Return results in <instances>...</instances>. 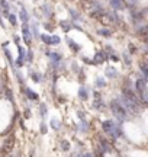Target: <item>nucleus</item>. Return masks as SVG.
<instances>
[{"instance_id": "1", "label": "nucleus", "mask_w": 148, "mask_h": 157, "mask_svg": "<svg viewBox=\"0 0 148 157\" xmlns=\"http://www.w3.org/2000/svg\"><path fill=\"white\" fill-rule=\"evenodd\" d=\"M102 128H103V131H105V132H106L111 138H113V140L119 138V137H121V134H122V131H121V125L115 124V122H113V121H111V119L103 121Z\"/></svg>"}, {"instance_id": "2", "label": "nucleus", "mask_w": 148, "mask_h": 157, "mask_svg": "<svg viewBox=\"0 0 148 157\" xmlns=\"http://www.w3.org/2000/svg\"><path fill=\"white\" fill-rule=\"evenodd\" d=\"M109 106H111L112 114L115 115L116 119H119L121 122H122V121H125V119H128V114H129V112L125 109V106H123L119 100H111Z\"/></svg>"}, {"instance_id": "3", "label": "nucleus", "mask_w": 148, "mask_h": 157, "mask_svg": "<svg viewBox=\"0 0 148 157\" xmlns=\"http://www.w3.org/2000/svg\"><path fill=\"white\" fill-rule=\"evenodd\" d=\"M134 89L138 95V98L141 99V102H144L145 99L148 98V90H147V80L142 77L141 74L137 77L135 83H134Z\"/></svg>"}, {"instance_id": "4", "label": "nucleus", "mask_w": 148, "mask_h": 157, "mask_svg": "<svg viewBox=\"0 0 148 157\" xmlns=\"http://www.w3.org/2000/svg\"><path fill=\"white\" fill-rule=\"evenodd\" d=\"M13 144H15V135L10 134V135L6 137V140L3 141V146H1V149H0V154H1V156L9 154V153L12 151V149H13Z\"/></svg>"}, {"instance_id": "5", "label": "nucleus", "mask_w": 148, "mask_h": 157, "mask_svg": "<svg viewBox=\"0 0 148 157\" xmlns=\"http://www.w3.org/2000/svg\"><path fill=\"white\" fill-rule=\"evenodd\" d=\"M145 15H147V9H142V10L141 9H131V19H132L134 23L141 25V22L144 21Z\"/></svg>"}, {"instance_id": "6", "label": "nucleus", "mask_w": 148, "mask_h": 157, "mask_svg": "<svg viewBox=\"0 0 148 157\" xmlns=\"http://www.w3.org/2000/svg\"><path fill=\"white\" fill-rule=\"evenodd\" d=\"M22 37H23V41L26 45H31L32 42V32H31V26L29 23H22Z\"/></svg>"}, {"instance_id": "7", "label": "nucleus", "mask_w": 148, "mask_h": 157, "mask_svg": "<svg viewBox=\"0 0 148 157\" xmlns=\"http://www.w3.org/2000/svg\"><path fill=\"white\" fill-rule=\"evenodd\" d=\"M106 60H109V54H108L105 50H100V51H97V52L94 54V58H93V61L96 63V66H97V64H102V63H105Z\"/></svg>"}, {"instance_id": "8", "label": "nucleus", "mask_w": 148, "mask_h": 157, "mask_svg": "<svg viewBox=\"0 0 148 157\" xmlns=\"http://www.w3.org/2000/svg\"><path fill=\"white\" fill-rule=\"evenodd\" d=\"M135 34H137V35H140V37L148 38V23H144V25H138V26H135Z\"/></svg>"}, {"instance_id": "9", "label": "nucleus", "mask_w": 148, "mask_h": 157, "mask_svg": "<svg viewBox=\"0 0 148 157\" xmlns=\"http://www.w3.org/2000/svg\"><path fill=\"white\" fill-rule=\"evenodd\" d=\"M66 42H67L68 48H70L73 52H80V51H81V47H80L78 44H75V41L71 39L70 37H66Z\"/></svg>"}, {"instance_id": "10", "label": "nucleus", "mask_w": 148, "mask_h": 157, "mask_svg": "<svg viewBox=\"0 0 148 157\" xmlns=\"http://www.w3.org/2000/svg\"><path fill=\"white\" fill-rule=\"evenodd\" d=\"M22 89H23L22 92H23V93L26 95V98H28L29 100H38V99H39L38 93H35V92H34L32 89H29V87H26V86H23Z\"/></svg>"}, {"instance_id": "11", "label": "nucleus", "mask_w": 148, "mask_h": 157, "mask_svg": "<svg viewBox=\"0 0 148 157\" xmlns=\"http://www.w3.org/2000/svg\"><path fill=\"white\" fill-rule=\"evenodd\" d=\"M19 19H20L22 23H29V13H28V10H26L23 6H22L20 10H19Z\"/></svg>"}, {"instance_id": "12", "label": "nucleus", "mask_w": 148, "mask_h": 157, "mask_svg": "<svg viewBox=\"0 0 148 157\" xmlns=\"http://www.w3.org/2000/svg\"><path fill=\"white\" fill-rule=\"evenodd\" d=\"M77 95H78V99H80V100H83V102H86V100L89 99V90H87L84 86L78 87V90H77Z\"/></svg>"}, {"instance_id": "13", "label": "nucleus", "mask_w": 148, "mask_h": 157, "mask_svg": "<svg viewBox=\"0 0 148 157\" xmlns=\"http://www.w3.org/2000/svg\"><path fill=\"white\" fill-rule=\"evenodd\" d=\"M93 96H94L93 106H94L96 109H100V108H103V100H102V98H100V93H99V92H93Z\"/></svg>"}, {"instance_id": "14", "label": "nucleus", "mask_w": 148, "mask_h": 157, "mask_svg": "<svg viewBox=\"0 0 148 157\" xmlns=\"http://www.w3.org/2000/svg\"><path fill=\"white\" fill-rule=\"evenodd\" d=\"M41 12H42V15H44L45 18H48V19L52 18V10H51V6H49V4L44 3V4L41 6Z\"/></svg>"}, {"instance_id": "15", "label": "nucleus", "mask_w": 148, "mask_h": 157, "mask_svg": "<svg viewBox=\"0 0 148 157\" xmlns=\"http://www.w3.org/2000/svg\"><path fill=\"white\" fill-rule=\"evenodd\" d=\"M60 26H61V29L67 34V32L71 31V28H73V22H71V21H61V22H60Z\"/></svg>"}, {"instance_id": "16", "label": "nucleus", "mask_w": 148, "mask_h": 157, "mask_svg": "<svg viewBox=\"0 0 148 157\" xmlns=\"http://www.w3.org/2000/svg\"><path fill=\"white\" fill-rule=\"evenodd\" d=\"M109 4H111V7L115 12H118V10H121L123 7V1L122 0H109Z\"/></svg>"}, {"instance_id": "17", "label": "nucleus", "mask_w": 148, "mask_h": 157, "mask_svg": "<svg viewBox=\"0 0 148 157\" xmlns=\"http://www.w3.org/2000/svg\"><path fill=\"white\" fill-rule=\"evenodd\" d=\"M68 13H70V16H71V22H83L80 13H78L75 9H68Z\"/></svg>"}, {"instance_id": "18", "label": "nucleus", "mask_w": 148, "mask_h": 157, "mask_svg": "<svg viewBox=\"0 0 148 157\" xmlns=\"http://www.w3.org/2000/svg\"><path fill=\"white\" fill-rule=\"evenodd\" d=\"M39 39H41V41H42L47 47H51V45H52V37H51L49 34H41Z\"/></svg>"}, {"instance_id": "19", "label": "nucleus", "mask_w": 148, "mask_h": 157, "mask_svg": "<svg viewBox=\"0 0 148 157\" xmlns=\"http://www.w3.org/2000/svg\"><path fill=\"white\" fill-rule=\"evenodd\" d=\"M105 74H106V77L115 78L118 76V70H116L115 67H106V69H105Z\"/></svg>"}, {"instance_id": "20", "label": "nucleus", "mask_w": 148, "mask_h": 157, "mask_svg": "<svg viewBox=\"0 0 148 157\" xmlns=\"http://www.w3.org/2000/svg\"><path fill=\"white\" fill-rule=\"evenodd\" d=\"M97 35H100L103 38H112V31L108 28H100V29H97Z\"/></svg>"}, {"instance_id": "21", "label": "nucleus", "mask_w": 148, "mask_h": 157, "mask_svg": "<svg viewBox=\"0 0 148 157\" xmlns=\"http://www.w3.org/2000/svg\"><path fill=\"white\" fill-rule=\"evenodd\" d=\"M140 71H141V76L148 80V64L147 63H141L140 64Z\"/></svg>"}, {"instance_id": "22", "label": "nucleus", "mask_w": 148, "mask_h": 157, "mask_svg": "<svg viewBox=\"0 0 148 157\" xmlns=\"http://www.w3.org/2000/svg\"><path fill=\"white\" fill-rule=\"evenodd\" d=\"M29 77L32 78V80H34V81H35V83H41V81H42V74H41V73H37V71H32V70H31V71H29Z\"/></svg>"}, {"instance_id": "23", "label": "nucleus", "mask_w": 148, "mask_h": 157, "mask_svg": "<svg viewBox=\"0 0 148 157\" xmlns=\"http://www.w3.org/2000/svg\"><path fill=\"white\" fill-rule=\"evenodd\" d=\"M13 71H15V76H16V78H18V83L23 87V86H25V77H23V74H22L18 69H13Z\"/></svg>"}, {"instance_id": "24", "label": "nucleus", "mask_w": 148, "mask_h": 157, "mask_svg": "<svg viewBox=\"0 0 148 157\" xmlns=\"http://www.w3.org/2000/svg\"><path fill=\"white\" fill-rule=\"evenodd\" d=\"M38 22L37 21H32V25H31V32H32V35L35 37V38H39L41 35H39V29H38Z\"/></svg>"}, {"instance_id": "25", "label": "nucleus", "mask_w": 148, "mask_h": 157, "mask_svg": "<svg viewBox=\"0 0 148 157\" xmlns=\"http://www.w3.org/2000/svg\"><path fill=\"white\" fill-rule=\"evenodd\" d=\"M18 52H19V58L26 61V50L22 47V45H18Z\"/></svg>"}, {"instance_id": "26", "label": "nucleus", "mask_w": 148, "mask_h": 157, "mask_svg": "<svg viewBox=\"0 0 148 157\" xmlns=\"http://www.w3.org/2000/svg\"><path fill=\"white\" fill-rule=\"evenodd\" d=\"M94 86L99 87V89L105 87V86H106V80H105V77H97L96 78V80H94Z\"/></svg>"}, {"instance_id": "27", "label": "nucleus", "mask_w": 148, "mask_h": 157, "mask_svg": "<svg viewBox=\"0 0 148 157\" xmlns=\"http://www.w3.org/2000/svg\"><path fill=\"white\" fill-rule=\"evenodd\" d=\"M7 19H9V23H10L12 26H18V16H16L15 13H10V15L7 16Z\"/></svg>"}, {"instance_id": "28", "label": "nucleus", "mask_w": 148, "mask_h": 157, "mask_svg": "<svg viewBox=\"0 0 148 157\" xmlns=\"http://www.w3.org/2000/svg\"><path fill=\"white\" fill-rule=\"evenodd\" d=\"M4 95H6V98L9 99V102L15 103V99H13V92H12V89H10V87H6V89H4Z\"/></svg>"}, {"instance_id": "29", "label": "nucleus", "mask_w": 148, "mask_h": 157, "mask_svg": "<svg viewBox=\"0 0 148 157\" xmlns=\"http://www.w3.org/2000/svg\"><path fill=\"white\" fill-rule=\"evenodd\" d=\"M39 114H41L42 118H47V115H48V108H47L45 103H41V105H39Z\"/></svg>"}, {"instance_id": "30", "label": "nucleus", "mask_w": 148, "mask_h": 157, "mask_svg": "<svg viewBox=\"0 0 148 157\" xmlns=\"http://www.w3.org/2000/svg\"><path fill=\"white\" fill-rule=\"evenodd\" d=\"M123 61H125V64H126L128 67L132 64V61H131V55H129L128 52H123Z\"/></svg>"}, {"instance_id": "31", "label": "nucleus", "mask_w": 148, "mask_h": 157, "mask_svg": "<svg viewBox=\"0 0 148 157\" xmlns=\"http://www.w3.org/2000/svg\"><path fill=\"white\" fill-rule=\"evenodd\" d=\"M23 64H25V61H23V60H20L19 57L15 60V69H22V67H23Z\"/></svg>"}, {"instance_id": "32", "label": "nucleus", "mask_w": 148, "mask_h": 157, "mask_svg": "<svg viewBox=\"0 0 148 157\" xmlns=\"http://www.w3.org/2000/svg\"><path fill=\"white\" fill-rule=\"evenodd\" d=\"M26 61L28 63H32L34 61V52L29 50V51H26Z\"/></svg>"}, {"instance_id": "33", "label": "nucleus", "mask_w": 148, "mask_h": 157, "mask_svg": "<svg viewBox=\"0 0 148 157\" xmlns=\"http://www.w3.org/2000/svg\"><path fill=\"white\" fill-rule=\"evenodd\" d=\"M52 37V45H60L61 44V38L58 35H51Z\"/></svg>"}, {"instance_id": "34", "label": "nucleus", "mask_w": 148, "mask_h": 157, "mask_svg": "<svg viewBox=\"0 0 148 157\" xmlns=\"http://www.w3.org/2000/svg\"><path fill=\"white\" fill-rule=\"evenodd\" d=\"M51 127H52L54 129H60V121H57V119H51Z\"/></svg>"}, {"instance_id": "35", "label": "nucleus", "mask_w": 148, "mask_h": 157, "mask_svg": "<svg viewBox=\"0 0 148 157\" xmlns=\"http://www.w3.org/2000/svg\"><path fill=\"white\" fill-rule=\"evenodd\" d=\"M7 86H6V80L3 77H0V93L1 92H4V89H6Z\"/></svg>"}, {"instance_id": "36", "label": "nucleus", "mask_w": 148, "mask_h": 157, "mask_svg": "<svg viewBox=\"0 0 148 157\" xmlns=\"http://www.w3.org/2000/svg\"><path fill=\"white\" fill-rule=\"evenodd\" d=\"M80 131H83V132L87 131V122H86V121H81V122H80Z\"/></svg>"}, {"instance_id": "37", "label": "nucleus", "mask_w": 148, "mask_h": 157, "mask_svg": "<svg viewBox=\"0 0 148 157\" xmlns=\"http://www.w3.org/2000/svg\"><path fill=\"white\" fill-rule=\"evenodd\" d=\"M109 60H112V61H119V57H118L115 52H112V54H109Z\"/></svg>"}, {"instance_id": "38", "label": "nucleus", "mask_w": 148, "mask_h": 157, "mask_svg": "<svg viewBox=\"0 0 148 157\" xmlns=\"http://www.w3.org/2000/svg\"><path fill=\"white\" fill-rule=\"evenodd\" d=\"M44 28H45L47 31H52V29H54V28H52V25H51V23H47V22L44 23Z\"/></svg>"}, {"instance_id": "39", "label": "nucleus", "mask_w": 148, "mask_h": 157, "mask_svg": "<svg viewBox=\"0 0 148 157\" xmlns=\"http://www.w3.org/2000/svg\"><path fill=\"white\" fill-rule=\"evenodd\" d=\"M13 41H15L16 45H20V38H19V35H13Z\"/></svg>"}, {"instance_id": "40", "label": "nucleus", "mask_w": 148, "mask_h": 157, "mask_svg": "<svg viewBox=\"0 0 148 157\" xmlns=\"http://www.w3.org/2000/svg\"><path fill=\"white\" fill-rule=\"evenodd\" d=\"M41 132H44V134L47 132V124H45V122L41 124Z\"/></svg>"}, {"instance_id": "41", "label": "nucleus", "mask_w": 148, "mask_h": 157, "mask_svg": "<svg viewBox=\"0 0 148 157\" xmlns=\"http://www.w3.org/2000/svg\"><path fill=\"white\" fill-rule=\"evenodd\" d=\"M77 117L80 118L81 121H86V117H84V112H78V114H77Z\"/></svg>"}, {"instance_id": "42", "label": "nucleus", "mask_w": 148, "mask_h": 157, "mask_svg": "<svg viewBox=\"0 0 148 157\" xmlns=\"http://www.w3.org/2000/svg\"><path fill=\"white\" fill-rule=\"evenodd\" d=\"M129 51H131L132 54H135V51H137V48H135V47H134L132 44H129Z\"/></svg>"}, {"instance_id": "43", "label": "nucleus", "mask_w": 148, "mask_h": 157, "mask_svg": "<svg viewBox=\"0 0 148 157\" xmlns=\"http://www.w3.org/2000/svg\"><path fill=\"white\" fill-rule=\"evenodd\" d=\"M31 117V111L29 109H25V118H29Z\"/></svg>"}, {"instance_id": "44", "label": "nucleus", "mask_w": 148, "mask_h": 157, "mask_svg": "<svg viewBox=\"0 0 148 157\" xmlns=\"http://www.w3.org/2000/svg\"><path fill=\"white\" fill-rule=\"evenodd\" d=\"M144 50H145V52L148 54V41L145 42V44H144Z\"/></svg>"}, {"instance_id": "45", "label": "nucleus", "mask_w": 148, "mask_h": 157, "mask_svg": "<svg viewBox=\"0 0 148 157\" xmlns=\"http://www.w3.org/2000/svg\"><path fill=\"white\" fill-rule=\"evenodd\" d=\"M7 45H9V42H7V41H6V42H3V44H1V47H3V48H7Z\"/></svg>"}, {"instance_id": "46", "label": "nucleus", "mask_w": 148, "mask_h": 157, "mask_svg": "<svg viewBox=\"0 0 148 157\" xmlns=\"http://www.w3.org/2000/svg\"><path fill=\"white\" fill-rule=\"evenodd\" d=\"M83 157H93V156H92V154H89V153H86V154H84Z\"/></svg>"}]
</instances>
